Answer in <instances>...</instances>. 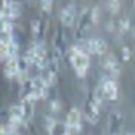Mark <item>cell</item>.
Masks as SVG:
<instances>
[{
    "label": "cell",
    "instance_id": "cell-19",
    "mask_svg": "<svg viewBox=\"0 0 135 135\" xmlns=\"http://www.w3.org/2000/svg\"><path fill=\"white\" fill-rule=\"evenodd\" d=\"M100 17H101L100 8H98V6H94L92 8V25L94 26H97L100 23Z\"/></svg>",
    "mask_w": 135,
    "mask_h": 135
},
{
    "label": "cell",
    "instance_id": "cell-17",
    "mask_svg": "<svg viewBox=\"0 0 135 135\" xmlns=\"http://www.w3.org/2000/svg\"><path fill=\"white\" fill-rule=\"evenodd\" d=\"M40 8L45 14H51L54 8V0H40Z\"/></svg>",
    "mask_w": 135,
    "mask_h": 135
},
{
    "label": "cell",
    "instance_id": "cell-22",
    "mask_svg": "<svg viewBox=\"0 0 135 135\" xmlns=\"http://www.w3.org/2000/svg\"><path fill=\"white\" fill-rule=\"evenodd\" d=\"M131 31H132V35H134V37H135V28H132Z\"/></svg>",
    "mask_w": 135,
    "mask_h": 135
},
{
    "label": "cell",
    "instance_id": "cell-15",
    "mask_svg": "<svg viewBox=\"0 0 135 135\" xmlns=\"http://www.w3.org/2000/svg\"><path fill=\"white\" fill-rule=\"evenodd\" d=\"M131 29H132V26H131L129 18L123 17V18H120V20L117 22V31L120 34H126V32H129Z\"/></svg>",
    "mask_w": 135,
    "mask_h": 135
},
{
    "label": "cell",
    "instance_id": "cell-4",
    "mask_svg": "<svg viewBox=\"0 0 135 135\" xmlns=\"http://www.w3.org/2000/svg\"><path fill=\"white\" fill-rule=\"evenodd\" d=\"M83 109L80 108H71L68 110L66 118H65V123L68 126V132L69 135H80L81 132V121H83Z\"/></svg>",
    "mask_w": 135,
    "mask_h": 135
},
{
    "label": "cell",
    "instance_id": "cell-7",
    "mask_svg": "<svg viewBox=\"0 0 135 135\" xmlns=\"http://www.w3.org/2000/svg\"><path fill=\"white\" fill-rule=\"evenodd\" d=\"M101 68H103V71L106 72V75L110 77V78L118 77L120 75V71H121L120 61L117 60L115 54H112V52H108L106 55L101 57Z\"/></svg>",
    "mask_w": 135,
    "mask_h": 135
},
{
    "label": "cell",
    "instance_id": "cell-18",
    "mask_svg": "<svg viewBox=\"0 0 135 135\" xmlns=\"http://www.w3.org/2000/svg\"><path fill=\"white\" fill-rule=\"evenodd\" d=\"M131 57H132V49L129 46H123L121 48V61L126 63V61L131 60Z\"/></svg>",
    "mask_w": 135,
    "mask_h": 135
},
{
    "label": "cell",
    "instance_id": "cell-13",
    "mask_svg": "<svg viewBox=\"0 0 135 135\" xmlns=\"http://www.w3.org/2000/svg\"><path fill=\"white\" fill-rule=\"evenodd\" d=\"M29 31H31V37L32 40H40L43 32V23L40 18H32L29 22Z\"/></svg>",
    "mask_w": 135,
    "mask_h": 135
},
{
    "label": "cell",
    "instance_id": "cell-20",
    "mask_svg": "<svg viewBox=\"0 0 135 135\" xmlns=\"http://www.w3.org/2000/svg\"><path fill=\"white\" fill-rule=\"evenodd\" d=\"M60 101L55 98V100H51V104H49V110H51V114L54 115V114H57V112H60Z\"/></svg>",
    "mask_w": 135,
    "mask_h": 135
},
{
    "label": "cell",
    "instance_id": "cell-11",
    "mask_svg": "<svg viewBox=\"0 0 135 135\" xmlns=\"http://www.w3.org/2000/svg\"><path fill=\"white\" fill-rule=\"evenodd\" d=\"M22 71V65H20V57H11L3 61V74L6 75L9 80H16L18 74Z\"/></svg>",
    "mask_w": 135,
    "mask_h": 135
},
{
    "label": "cell",
    "instance_id": "cell-6",
    "mask_svg": "<svg viewBox=\"0 0 135 135\" xmlns=\"http://www.w3.org/2000/svg\"><path fill=\"white\" fill-rule=\"evenodd\" d=\"M60 23L63 28H74L78 18V12H77V6L74 3H68L66 6H63L59 14Z\"/></svg>",
    "mask_w": 135,
    "mask_h": 135
},
{
    "label": "cell",
    "instance_id": "cell-23",
    "mask_svg": "<svg viewBox=\"0 0 135 135\" xmlns=\"http://www.w3.org/2000/svg\"><path fill=\"white\" fill-rule=\"evenodd\" d=\"M134 3H135V0H134Z\"/></svg>",
    "mask_w": 135,
    "mask_h": 135
},
{
    "label": "cell",
    "instance_id": "cell-2",
    "mask_svg": "<svg viewBox=\"0 0 135 135\" xmlns=\"http://www.w3.org/2000/svg\"><path fill=\"white\" fill-rule=\"evenodd\" d=\"M80 46L83 48L89 55H106L109 52V46H108V42L101 37H88L84 38L83 42H80Z\"/></svg>",
    "mask_w": 135,
    "mask_h": 135
},
{
    "label": "cell",
    "instance_id": "cell-16",
    "mask_svg": "<svg viewBox=\"0 0 135 135\" xmlns=\"http://www.w3.org/2000/svg\"><path fill=\"white\" fill-rule=\"evenodd\" d=\"M121 2L123 0H108L106 8H108V11H109L112 16H115V14H118L121 11Z\"/></svg>",
    "mask_w": 135,
    "mask_h": 135
},
{
    "label": "cell",
    "instance_id": "cell-1",
    "mask_svg": "<svg viewBox=\"0 0 135 135\" xmlns=\"http://www.w3.org/2000/svg\"><path fill=\"white\" fill-rule=\"evenodd\" d=\"M68 55H69V61L71 66L75 71V74L78 78H84L89 72L91 68V55L80 46V43L72 45L68 49Z\"/></svg>",
    "mask_w": 135,
    "mask_h": 135
},
{
    "label": "cell",
    "instance_id": "cell-12",
    "mask_svg": "<svg viewBox=\"0 0 135 135\" xmlns=\"http://www.w3.org/2000/svg\"><path fill=\"white\" fill-rule=\"evenodd\" d=\"M16 42L12 22H2L0 26V46H9Z\"/></svg>",
    "mask_w": 135,
    "mask_h": 135
},
{
    "label": "cell",
    "instance_id": "cell-10",
    "mask_svg": "<svg viewBox=\"0 0 135 135\" xmlns=\"http://www.w3.org/2000/svg\"><path fill=\"white\" fill-rule=\"evenodd\" d=\"M8 123L14 124V126H23V124H26L22 101L14 103V104L9 106V109H8Z\"/></svg>",
    "mask_w": 135,
    "mask_h": 135
},
{
    "label": "cell",
    "instance_id": "cell-8",
    "mask_svg": "<svg viewBox=\"0 0 135 135\" xmlns=\"http://www.w3.org/2000/svg\"><path fill=\"white\" fill-rule=\"evenodd\" d=\"M101 89H103V95L106 101H117L118 98V83L115 78L106 77L104 80H101Z\"/></svg>",
    "mask_w": 135,
    "mask_h": 135
},
{
    "label": "cell",
    "instance_id": "cell-9",
    "mask_svg": "<svg viewBox=\"0 0 135 135\" xmlns=\"http://www.w3.org/2000/svg\"><path fill=\"white\" fill-rule=\"evenodd\" d=\"M123 124H124V120L123 115L118 112V110H112L108 117V135H120L123 131Z\"/></svg>",
    "mask_w": 135,
    "mask_h": 135
},
{
    "label": "cell",
    "instance_id": "cell-3",
    "mask_svg": "<svg viewBox=\"0 0 135 135\" xmlns=\"http://www.w3.org/2000/svg\"><path fill=\"white\" fill-rule=\"evenodd\" d=\"M22 3L18 0H2L0 18L2 22H14L22 16Z\"/></svg>",
    "mask_w": 135,
    "mask_h": 135
},
{
    "label": "cell",
    "instance_id": "cell-5",
    "mask_svg": "<svg viewBox=\"0 0 135 135\" xmlns=\"http://www.w3.org/2000/svg\"><path fill=\"white\" fill-rule=\"evenodd\" d=\"M83 115H84V118H86L91 124H97V123L100 121L101 106L92 98V95H89V97H88V100H86V103H84Z\"/></svg>",
    "mask_w": 135,
    "mask_h": 135
},
{
    "label": "cell",
    "instance_id": "cell-21",
    "mask_svg": "<svg viewBox=\"0 0 135 135\" xmlns=\"http://www.w3.org/2000/svg\"><path fill=\"white\" fill-rule=\"evenodd\" d=\"M106 29H108L109 32H114V31H117V25H115L112 20H109V22H108V25H106Z\"/></svg>",
    "mask_w": 135,
    "mask_h": 135
},
{
    "label": "cell",
    "instance_id": "cell-14",
    "mask_svg": "<svg viewBox=\"0 0 135 135\" xmlns=\"http://www.w3.org/2000/svg\"><path fill=\"white\" fill-rule=\"evenodd\" d=\"M46 132H48V135H69L66 123H65V121H59V120H57Z\"/></svg>",
    "mask_w": 135,
    "mask_h": 135
}]
</instances>
